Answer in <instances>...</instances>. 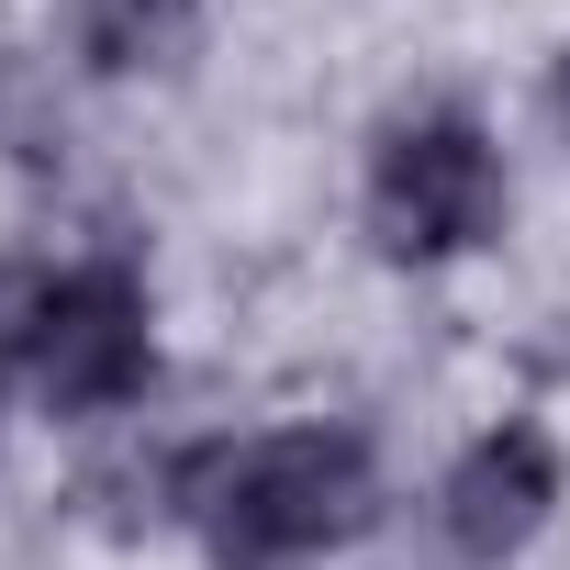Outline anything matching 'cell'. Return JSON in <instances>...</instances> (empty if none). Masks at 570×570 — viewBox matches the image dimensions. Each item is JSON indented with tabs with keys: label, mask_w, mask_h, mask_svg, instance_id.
I'll use <instances>...</instances> for the list:
<instances>
[{
	"label": "cell",
	"mask_w": 570,
	"mask_h": 570,
	"mask_svg": "<svg viewBox=\"0 0 570 570\" xmlns=\"http://www.w3.org/2000/svg\"><path fill=\"white\" fill-rule=\"evenodd\" d=\"M202 57V0H79L90 79H179Z\"/></svg>",
	"instance_id": "5"
},
{
	"label": "cell",
	"mask_w": 570,
	"mask_h": 570,
	"mask_svg": "<svg viewBox=\"0 0 570 570\" xmlns=\"http://www.w3.org/2000/svg\"><path fill=\"white\" fill-rule=\"evenodd\" d=\"M35 392L57 403V414H112V403H135L146 392V370H157V325H146V279L124 268V257H90V268H68L57 292H46V336H35Z\"/></svg>",
	"instance_id": "3"
},
{
	"label": "cell",
	"mask_w": 570,
	"mask_h": 570,
	"mask_svg": "<svg viewBox=\"0 0 570 570\" xmlns=\"http://www.w3.org/2000/svg\"><path fill=\"white\" fill-rule=\"evenodd\" d=\"M548 112H559V135H570V46H559V68H548Z\"/></svg>",
	"instance_id": "7"
},
{
	"label": "cell",
	"mask_w": 570,
	"mask_h": 570,
	"mask_svg": "<svg viewBox=\"0 0 570 570\" xmlns=\"http://www.w3.org/2000/svg\"><path fill=\"white\" fill-rule=\"evenodd\" d=\"M370 235L381 257H470L503 235V146L470 101H425L370 146Z\"/></svg>",
	"instance_id": "2"
},
{
	"label": "cell",
	"mask_w": 570,
	"mask_h": 570,
	"mask_svg": "<svg viewBox=\"0 0 570 570\" xmlns=\"http://www.w3.org/2000/svg\"><path fill=\"white\" fill-rule=\"evenodd\" d=\"M548 514H559V448H548V425H492V436H470L459 470H448V492H436L448 548L481 559V570H503Z\"/></svg>",
	"instance_id": "4"
},
{
	"label": "cell",
	"mask_w": 570,
	"mask_h": 570,
	"mask_svg": "<svg viewBox=\"0 0 570 570\" xmlns=\"http://www.w3.org/2000/svg\"><path fill=\"white\" fill-rule=\"evenodd\" d=\"M179 514L202 525L224 570H292V559L347 548L381 514V459L347 425H268V436L179 459Z\"/></svg>",
	"instance_id": "1"
},
{
	"label": "cell",
	"mask_w": 570,
	"mask_h": 570,
	"mask_svg": "<svg viewBox=\"0 0 570 570\" xmlns=\"http://www.w3.org/2000/svg\"><path fill=\"white\" fill-rule=\"evenodd\" d=\"M46 292H57V279H46L35 257H0V370L35 358V336H46Z\"/></svg>",
	"instance_id": "6"
}]
</instances>
